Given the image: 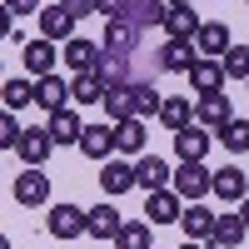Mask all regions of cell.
Segmentation results:
<instances>
[{
	"instance_id": "1",
	"label": "cell",
	"mask_w": 249,
	"mask_h": 249,
	"mask_svg": "<svg viewBox=\"0 0 249 249\" xmlns=\"http://www.w3.org/2000/svg\"><path fill=\"white\" fill-rule=\"evenodd\" d=\"M10 195L20 210H40V204H50V175L45 170H20L15 184H10Z\"/></svg>"
},
{
	"instance_id": "2",
	"label": "cell",
	"mask_w": 249,
	"mask_h": 249,
	"mask_svg": "<svg viewBox=\"0 0 249 249\" xmlns=\"http://www.w3.org/2000/svg\"><path fill=\"white\" fill-rule=\"evenodd\" d=\"M175 195L184 204H199L204 195H214V175L204 170V164H179L175 170Z\"/></svg>"
},
{
	"instance_id": "3",
	"label": "cell",
	"mask_w": 249,
	"mask_h": 249,
	"mask_svg": "<svg viewBox=\"0 0 249 249\" xmlns=\"http://www.w3.org/2000/svg\"><path fill=\"white\" fill-rule=\"evenodd\" d=\"M45 230L55 239H80L90 230V210H80V204H55V210L45 214Z\"/></svg>"
},
{
	"instance_id": "4",
	"label": "cell",
	"mask_w": 249,
	"mask_h": 249,
	"mask_svg": "<svg viewBox=\"0 0 249 249\" xmlns=\"http://www.w3.org/2000/svg\"><path fill=\"white\" fill-rule=\"evenodd\" d=\"M105 115H110L115 124H124V120H144L140 85H110V95H105Z\"/></svg>"
},
{
	"instance_id": "5",
	"label": "cell",
	"mask_w": 249,
	"mask_h": 249,
	"mask_svg": "<svg viewBox=\"0 0 249 249\" xmlns=\"http://www.w3.org/2000/svg\"><path fill=\"white\" fill-rule=\"evenodd\" d=\"M135 184H140V170L130 160H105V164H100V190H105L110 199L115 195H130Z\"/></svg>"
},
{
	"instance_id": "6",
	"label": "cell",
	"mask_w": 249,
	"mask_h": 249,
	"mask_svg": "<svg viewBox=\"0 0 249 249\" xmlns=\"http://www.w3.org/2000/svg\"><path fill=\"white\" fill-rule=\"evenodd\" d=\"M230 25H224V20H204L199 25V35H195V50H199V60H224L230 55Z\"/></svg>"
},
{
	"instance_id": "7",
	"label": "cell",
	"mask_w": 249,
	"mask_h": 249,
	"mask_svg": "<svg viewBox=\"0 0 249 249\" xmlns=\"http://www.w3.org/2000/svg\"><path fill=\"white\" fill-rule=\"evenodd\" d=\"M60 55H65V65H70L75 75H90V70L105 65V45H95V40H85V35H75Z\"/></svg>"
},
{
	"instance_id": "8",
	"label": "cell",
	"mask_w": 249,
	"mask_h": 249,
	"mask_svg": "<svg viewBox=\"0 0 249 249\" xmlns=\"http://www.w3.org/2000/svg\"><path fill=\"white\" fill-rule=\"evenodd\" d=\"M210 144H214V135L204 130V124H190V130L175 135V155H179V164H204Z\"/></svg>"
},
{
	"instance_id": "9",
	"label": "cell",
	"mask_w": 249,
	"mask_h": 249,
	"mask_svg": "<svg viewBox=\"0 0 249 249\" xmlns=\"http://www.w3.org/2000/svg\"><path fill=\"white\" fill-rule=\"evenodd\" d=\"M100 45H105L110 55H135V50H144V30H140V25H130V20H110Z\"/></svg>"
},
{
	"instance_id": "10",
	"label": "cell",
	"mask_w": 249,
	"mask_h": 249,
	"mask_svg": "<svg viewBox=\"0 0 249 249\" xmlns=\"http://www.w3.org/2000/svg\"><path fill=\"white\" fill-rule=\"evenodd\" d=\"M140 190L144 195H155V190H175V164L170 160H160V155H140Z\"/></svg>"
},
{
	"instance_id": "11",
	"label": "cell",
	"mask_w": 249,
	"mask_h": 249,
	"mask_svg": "<svg viewBox=\"0 0 249 249\" xmlns=\"http://www.w3.org/2000/svg\"><path fill=\"white\" fill-rule=\"evenodd\" d=\"M234 120V110H230V95H199V105H195V124H204V130H224V124H230Z\"/></svg>"
},
{
	"instance_id": "12",
	"label": "cell",
	"mask_w": 249,
	"mask_h": 249,
	"mask_svg": "<svg viewBox=\"0 0 249 249\" xmlns=\"http://www.w3.org/2000/svg\"><path fill=\"white\" fill-rule=\"evenodd\" d=\"M179 195L175 190H155V195H144V219L150 224H179L184 219V210H179Z\"/></svg>"
},
{
	"instance_id": "13",
	"label": "cell",
	"mask_w": 249,
	"mask_h": 249,
	"mask_svg": "<svg viewBox=\"0 0 249 249\" xmlns=\"http://www.w3.org/2000/svg\"><path fill=\"white\" fill-rule=\"evenodd\" d=\"M214 195H219V204H244L249 199V170L224 164V170L214 175Z\"/></svg>"
},
{
	"instance_id": "14",
	"label": "cell",
	"mask_w": 249,
	"mask_h": 249,
	"mask_svg": "<svg viewBox=\"0 0 249 249\" xmlns=\"http://www.w3.org/2000/svg\"><path fill=\"white\" fill-rule=\"evenodd\" d=\"M195 60H199L195 40H164V45H160V65H164V75H190Z\"/></svg>"
},
{
	"instance_id": "15",
	"label": "cell",
	"mask_w": 249,
	"mask_h": 249,
	"mask_svg": "<svg viewBox=\"0 0 249 249\" xmlns=\"http://www.w3.org/2000/svg\"><path fill=\"white\" fill-rule=\"evenodd\" d=\"M80 155L105 164L115 155V124H85V135H80Z\"/></svg>"
},
{
	"instance_id": "16",
	"label": "cell",
	"mask_w": 249,
	"mask_h": 249,
	"mask_svg": "<svg viewBox=\"0 0 249 249\" xmlns=\"http://www.w3.org/2000/svg\"><path fill=\"white\" fill-rule=\"evenodd\" d=\"M50 150H55V135L45 130V124H40V130H25V140H20V164H25V170H40V164L50 160Z\"/></svg>"
},
{
	"instance_id": "17",
	"label": "cell",
	"mask_w": 249,
	"mask_h": 249,
	"mask_svg": "<svg viewBox=\"0 0 249 249\" xmlns=\"http://www.w3.org/2000/svg\"><path fill=\"white\" fill-rule=\"evenodd\" d=\"M105 95H110V85H105V75H100V70L70 80V105H105Z\"/></svg>"
},
{
	"instance_id": "18",
	"label": "cell",
	"mask_w": 249,
	"mask_h": 249,
	"mask_svg": "<svg viewBox=\"0 0 249 249\" xmlns=\"http://www.w3.org/2000/svg\"><path fill=\"white\" fill-rule=\"evenodd\" d=\"M155 120H160L170 135H179V130H190V124H195V105H190L184 95H164V105H160Z\"/></svg>"
},
{
	"instance_id": "19",
	"label": "cell",
	"mask_w": 249,
	"mask_h": 249,
	"mask_svg": "<svg viewBox=\"0 0 249 249\" xmlns=\"http://www.w3.org/2000/svg\"><path fill=\"white\" fill-rule=\"evenodd\" d=\"M20 50H25V70H30L35 80L55 75V40H45V35H40V40H25Z\"/></svg>"
},
{
	"instance_id": "20",
	"label": "cell",
	"mask_w": 249,
	"mask_h": 249,
	"mask_svg": "<svg viewBox=\"0 0 249 249\" xmlns=\"http://www.w3.org/2000/svg\"><path fill=\"white\" fill-rule=\"evenodd\" d=\"M184 80H190V85H195L199 95H219L230 75H224V60H195V70L184 75Z\"/></svg>"
},
{
	"instance_id": "21",
	"label": "cell",
	"mask_w": 249,
	"mask_h": 249,
	"mask_svg": "<svg viewBox=\"0 0 249 249\" xmlns=\"http://www.w3.org/2000/svg\"><path fill=\"white\" fill-rule=\"evenodd\" d=\"M40 35H45V40H65V45H70V40H75V15L65 5H45V10H40Z\"/></svg>"
},
{
	"instance_id": "22",
	"label": "cell",
	"mask_w": 249,
	"mask_h": 249,
	"mask_svg": "<svg viewBox=\"0 0 249 249\" xmlns=\"http://www.w3.org/2000/svg\"><path fill=\"white\" fill-rule=\"evenodd\" d=\"M164 0H124V15L120 20H130V25H140V30H155V25H164Z\"/></svg>"
},
{
	"instance_id": "23",
	"label": "cell",
	"mask_w": 249,
	"mask_h": 249,
	"mask_svg": "<svg viewBox=\"0 0 249 249\" xmlns=\"http://www.w3.org/2000/svg\"><path fill=\"white\" fill-rule=\"evenodd\" d=\"M35 105H45L50 115L55 110H70V80H60V75L35 80Z\"/></svg>"
},
{
	"instance_id": "24",
	"label": "cell",
	"mask_w": 249,
	"mask_h": 249,
	"mask_svg": "<svg viewBox=\"0 0 249 249\" xmlns=\"http://www.w3.org/2000/svg\"><path fill=\"white\" fill-rule=\"evenodd\" d=\"M184 234H190L195 244H204V239H214V224H219V214L214 210H204V204H184Z\"/></svg>"
},
{
	"instance_id": "25",
	"label": "cell",
	"mask_w": 249,
	"mask_h": 249,
	"mask_svg": "<svg viewBox=\"0 0 249 249\" xmlns=\"http://www.w3.org/2000/svg\"><path fill=\"white\" fill-rule=\"evenodd\" d=\"M120 230H124V214L115 210V204H95V210H90V230H85L90 239H110L115 244Z\"/></svg>"
},
{
	"instance_id": "26",
	"label": "cell",
	"mask_w": 249,
	"mask_h": 249,
	"mask_svg": "<svg viewBox=\"0 0 249 249\" xmlns=\"http://www.w3.org/2000/svg\"><path fill=\"white\" fill-rule=\"evenodd\" d=\"M244 234H249L244 214H234V210H219V224H214V239H210V244H219V249H239V244H244Z\"/></svg>"
},
{
	"instance_id": "27",
	"label": "cell",
	"mask_w": 249,
	"mask_h": 249,
	"mask_svg": "<svg viewBox=\"0 0 249 249\" xmlns=\"http://www.w3.org/2000/svg\"><path fill=\"white\" fill-rule=\"evenodd\" d=\"M199 25H204V20L190 5H170V10H164V30H170V40H195Z\"/></svg>"
},
{
	"instance_id": "28",
	"label": "cell",
	"mask_w": 249,
	"mask_h": 249,
	"mask_svg": "<svg viewBox=\"0 0 249 249\" xmlns=\"http://www.w3.org/2000/svg\"><path fill=\"white\" fill-rule=\"evenodd\" d=\"M45 130L55 135V144H80V135H85V120H80L75 110H55L45 120Z\"/></svg>"
},
{
	"instance_id": "29",
	"label": "cell",
	"mask_w": 249,
	"mask_h": 249,
	"mask_svg": "<svg viewBox=\"0 0 249 249\" xmlns=\"http://www.w3.org/2000/svg\"><path fill=\"white\" fill-rule=\"evenodd\" d=\"M144 140H150L144 120H124V124H115V150H120V155H140Z\"/></svg>"
},
{
	"instance_id": "30",
	"label": "cell",
	"mask_w": 249,
	"mask_h": 249,
	"mask_svg": "<svg viewBox=\"0 0 249 249\" xmlns=\"http://www.w3.org/2000/svg\"><path fill=\"white\" fill-rule=\"evenodd\" d=\"M115 249H155V239H150V219H124V230L115 234Z\"/></svg>"
},
{
	"instance_id": "31",
	"label": "cell",
	"mask_w": 249,
	"mask_h": 249,
	"mask_svg": "<svg viewBox=\"0 0 249 249\" xmlns=\"http://www.w3.org/2000/svg\"><path fill=\"white\" fill-rule=\"evenodd\" d=\"M25 105H35V80L10 75V80H5V110L15 115V110H25Z\"/></svg>"
},
{
	"instance_id": "32",
	"label": "cell",
	"mask_w": 249,
	"mask_h": 249,
	"mask_svg": "<svg viewBox=\"0 0 249 249\" xmlns=\"http://www.w3.org/2000/svg\"><path fill=\"white\" fill-rule=\"evenodd\" d=\"M219 140H224V150H230V155H244V150H249V120L234 115V120L219 130Z\"/></svg>"
},
{
	"instance_id": "33",
	"label": "cell",
	"mask_w": 249,
	"mask_h": 249,
	"mask_svg": "<svg viewBox=\"0 0 249 249\" xmlns=\"http://www.w3.org/2000/svg\"><path fill=\"white\" fill-rule=\"evenodd\" d=\"M20 140H25V124L5 110V115H0V150H20Z\"/></svg>"
},
{
	"instance_id": "34",
	"label": "cell",
	"mask_w": 249,
	"mask_h": 249,
	"mask_svg": "<svg viewBox=\"0 0 249 249\" xmlns=\"http://www.w3.org/2000/svg\"><path fill=\"white\" fill-rule=\"evenodd\" d=\"M224 75H230V80H249V45H230V55H224Z\"/></svg>"
},
{
	"instance_id": "35",
	"label": "cell",
	"mask_w": 249,
	"mask_h": 249,
	"mask_svg": "<svg viewBox=\"0 0 249 249\" xmlns=\"http://www.w3.org/2000/svg\"><path fill=\"white\" fill-rule=\"evenodd\" d=\"M95 15H110V20H120V15H124V0H95Z\"/></svg>"
},
{
	"instance_id": "36",
	"label": "cell",
	"mask_w": 249,
	"mask_h": 249,
	"mask_svg": "<svg viewBox=\"0 0 249 249\" xmlns=\"http://www.w3.org/2000/svg\"><path fill=\"white\" fill-rule=\"evenodd\" d=\"M65 10L80 20V15H95V0H65Z\"/></svg>"
},
{
	"instance_id": "37",
	"label": "cell",
	"mask_w": 249,
	"mask_h": 249,
	"mask_svg": "<svg viewBox=\"0 0 249 249\" xmlns=\"http://www.w3.org/2000/svg\"><path fill=\"white\" fill-rule=\"evenodd\" d=\"M35 5H40V0H5V10H10V15H30Z\"/></svg>"
},
{
	"instance_id": "38",
	"label": "cell",
	"mask_w": 249,
	"mask_h": 249,
	"mask_svg": "<svg viewBox=\"0 0 249 249\" xmlns=\"http://www.w3.org/2000/svg\"><path fill=\"white\" fill-rule=\"evenodd\" d=\"M0 30H5V40H20V30H15V15H10V10H0Z\"/></svg>"
},
{
	"instance_id": "39",
	"label": "cell",
	"mask_w": 249,
	"mask_h": 249,
	"mask_svg": "<svg viewBox=\"0 0 249 249\" xmlns=\"http://www.w3.org/2000/svg\"><path fill=\"white\" fill-rule=\"evenodd\" d=\"M239 214H244V224H249V199H244V204H239Z\"/></svg>"
},
{
	"instance_id": "40",
	"label": "cell",
	"mask_w": 249,
	"mask_h": 249,
	"mask_svg": "<svg viewBox=\"0 0 249 249\" xmlns=\"http://www.w3.org/2000/svg\"><path fill=\"white\" fill-rule=\"evenodd\" d=\"M179 249H210V244H195V239H190V244H179Z\"/></svg>"
},
{
	"instance_id": "41",
	"label": "cell",
	"mask_w": 249,
	"mask_h": 249,
	"mask_svg": "<svg viewBox=\"0 0 249 249\" xmlns=\"http://www.w3.org/2000/svg\"><path fill=\"white\" fill-rule=\"evenodd\" d=\"M164 5H190V0H164Z\"/></svg>"
},
{
	"instance_id": "42",
	"label": "cell",
	"mask_w": 249,
	"mask_h": 249,
	"mask_svg": "<svg viewBox=\"0 0 249 249\" xmlns=\"http://www.w3.org/2000/svg\"><path fill=\"white\" fill-rule=\"evenodd\" d=\"M50 5H65V0H50Z\"/></svg>"
},
{
	"instance_id": "43",
	"label": "cell",
	"mask_w": 249,
	"mask_h": 249,
	"mask_svg": "<svg viewBox=\"0 0 249 249\" xmlns=\"http://www.w3.org/2000/svg\"><path fill=\"white\" fill-rule=\"evenodd\" d=\"M210 249H219V244H210Z\"/></svg>"
},
{
	"instance_id": "44",
	"label": "cell",
	"mask_w": 249,
	"mask_h": 249,
	"mask_svg": "<svg viewBox=\"0 0 249 249\" xmlns=\"http://www.w3.org/2000/svg\"><path fill=\"white\" fill-rule=\"evenodd\" d=\"M244 85H249V80H244Z\"/></svg>"
}]
</instances>
